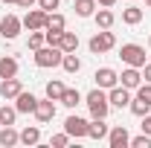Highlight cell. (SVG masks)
Segmentation results:
<instances>
[{"mask_svg": "<svg viewBox=\"0 0 151 148\" xmlns=\"http://www.w3.org/2000/svg\"><path fill=\"white\" fill-rule=\"evenodd\" d=\"M20 142V131H15V125H3L0 128V145L3 148H12Z\"/></svg>", "mask_w": 151, "mask_h": 148, "instance_id": "obj_16", "label": "cell"}, {"mask_svg": "<svg viewBox=\"0 0 151 148\" xmlns=\"http://www.w3.org/2000/svg\"><path fill=\"white\" fill-rule=\"evenodd\" d=\"M20 90H23V84H20L18 75H12V78H0V96H3L6 102H9V99H15Z\"/></svg>", "mask_w": 151, "mask_h": 148, "instance_id": "obj_14", "label": "cell"}, {"mask_svg": "<svg viewBox=\"0 0 151 148\" xmlns=\"http://www.w3.org/2000/svg\"><path fill=\"white\" fill-rule=\"evenodd\" d=\"M61 67H64V73L76 75L78 70H81V58L76 55V52H64V58H61Z\"/></svg>", "mask_w": 151, "mask_h": 148, "instance_id": "obj_23", "label": "cell"}, {"mask_svg": "<svg viewBox=\"0 0 151 148\" xmlns=\"http://www.w3.org/2000/svg\"><path fill=\"white\" fill-rule=\"evenodd\" d=\"M38 6H41L44 12H55L58 6H61V0H38Z\"/></svg>", "mask_w": 151, "mask_h": 148, "instance_id": "obj_32", "label": "cell"}, {"mask_svg": "<svg viewBox=\"0 0 151 148\" xmlns=\"http://www.w3.org/2000/svg\"><path fill=\"white\" fill-rule=\"evenodd\" d=\"M20 142H23V145H38V142H41V128H38V125L23 128L20 131Z\"/></svg>", "mask_w": 151, "mask_h": 148, "instance_id": "obj_24", "label": "cell"}, {"mask_svg": "<svg viewBox=\"0 0 151 148\" xmlns=\"http://www.w3.org/2000/svg\"><path fill=\"white\" fill-rule=\"evenodd\" d=\"M38 0H18V3H15V6H20V9H32V6H35Z\"/></svg>", "mask_w": 151, "mask_h": 148, "instance_id": "obj_35", "label": "cell"}, {"mask_svg": "<svg viewBox=\"0 0 151 148\" xmlns=\"http://www.w3.org/2000/svg\"><path fill=\"white\" fill-rule=\"evenodd\" d=\"M23 29H29V32H35V29H44L47 26V12L41 9V6H32V9H26V15H23Z\"/></svg>", "mask_w": 151, "mask_h": 148, "instance_id": "obj_5", "label": "cell"}, {"mask_svg": "<svg viewBox=\"0 0 151 148\" xmlns=\"http://www.w3.org/2000/svg\"><path fill=\"white\" fill-rule=\"evenodd\" d=\"M50 145H55V148H64V145H70V134L64 131V134H55L52 139H50Z\"/></svg>", "mask_w": 151, "mask_h": 148, "instance_id": "obj_31", "label": "cell"}, {"mask_svg": "<svg viewBox=\"0 0 151 148\" xmlns=\"http://www.w3.org/2000/svg\"><path fill=\"white\" fill-rule=\"evenodd\" d=\"M58 50H61V52H76V50H78V35L64 29V32H61V44H58Z\"/></svg>", "mask_w": 151, "mask_h": 148, "instance_id": "obj_22", "label": "cell"}, {"mask_svg": "<svg viewBox=\"0 0 151 148\" xmlns=\"http://www.w3.org/2000/svg\"><path fill=\"white\" fill-rule=\"evenodd\" d=\"M128 142H131V134L125 125H113L108 131V145L111 148H128Z\"/></svg>", "mask_w": 151, "mask_h": 148, "instance_id": "obj_11", "label": "cell"}, {"mask_svg": "<svg viewBox=\"0 0 151 148\" xmlns=\"http://www.w3.org/2000/svg\"><path fill=\"white\" fill-rule=\"evenodd\" d=\"M119 84L128 87V90H137V87L142 84V70H139V67H125L122 75H119Z\"/></svg>", "mask_w": 151, "mask_h": 148, "instance_id": "obj_12", "label": "cell"}, {"mask_svg": "<svg viewBox=\"0 0 151 148\" xmlns=\"http://www.w3.org/2000/svg\"><path fill=\"white\" fill-rule=\"evenodd\" d=\"M18 70H20L18 58H12V55L0 58V78H12V75H18Z\"/></svg>", "mask_w": 151, "mask_h": 148, "instance_id": "obj_18", "label": "cell"}, {"mask_svg": "<svg viewBox=\"0 0 151 148\" xmlns=\"http://www.w3.org/2000/svg\"><path fill=\"white\" fill-rule=\"evenodd\" d=\"M108 131H111V125L105 122V119H93V122H87V137L90 139H108Z\"/></svg>", "mask_w": 151, "mask_h": 148, "instance_id": "obj_15", "label": "cell"}, {"mask_svg": "<svg viewBox=\"0 0 151 148\" xmlns=\"http://www.w3.org/2000/svg\"><path fill=\"white\" fill-rule=\"evenodd\" d=\"M64 81H58V78H52V81H47V96L52 99V102H61V96H64Z\"/></svg>", "mask_w": 151, "mask_h": 148, "instance_id": "obj_26", "label": "cell"}, {"mask_svg": "<svg viewBox=\"0 0 151 148\" xmlns=\"http://www.w3.org/2000/svg\"><path fill=\"white\" fill-rule=\"evenodd\" d=\"M44 35H47V44H50V47H58V44H61V32H47V29H44Z\"/></svg>", "mask_w": 151, "mask_h": 148, "instance_id": "obj_33", "label": "cell"}, {"mask_svg": "<svg viewBox=\"0 0 151 148\" xmlns=\"http://www.w3.org/2000/svg\"><path fill=\"white\" fill-rule=\"evenodd\" d=\"M3 3H6V6H12V3H18V0H3Z\"/></svg>", "mask_w": 151, "mask_h": 148, "instance_id": "obj_38", "label": "cell"}, {"mask_svg": "<svg viewBox=\"0 0 151 148\" xmlns=\"http://www.w3.org/2000/svg\"><path fill=\"white\" fill-rule=\"evenodd\" d=\"M61 105H64V108H70V111H73V108H78V105H81V93L73 90V87H67V90H64V96H61Z\"/></svg>", "mask_w": 151, "mask_h": 148, "instance_id": "obj_25", "label": "cell"}, {"mask_svg": "<svg viewBox=\"0 0 151 148\" xmlns=\"http://www.w3.org/2000/svg\"><path fill=\"white\" fill-rule=\"evenodd\" d=\"M87 47H90L93 55H105V52H111L113 47H116V35H113L111 29H102V32H96V35L87 41Z\"/></svg>", "mask_w": 151, "mask_h": 148, "instance_id": "obj_3", "label": "cell"}, {"mask_svg": "<svg viewBox=\"0 0 151 148\" xmlns=\"http://www.w3.org/2000/svg\"><path fill=\"white\" fill-rule=\"evenodd\" d=\"M142 78H145V81H151V64H148V61L142 64Z\"/></svg>", "mask_w": 151, "mask_h": 148, "instance_id": "obj_36", "label": "cell"}, {"mask_svg": "<svg viewBox=\"0 0 151 148\" xmlns=\"http://www.w3.org/2000/svg\"><path fill=\"white\" fill-rule=\"evenodd\" d=\"M32 58H35V67H41V70H50V67H61V58H64V52H61L58 47L44 44L41 50H35V52H32Z\"/></svg>", "mask_w": 151, "mask_h": 148, "instance_id": "obj_2", "label": "cell"}, {"mask_svg": "<svg viewBox=\"0 0 151 148\" xmlns=\"http://www.w3.org/2000/svg\"><path fill=\"white\" fill-rule=\"evenodd\" d=\"M47 44V35H44V29H35V32H29V50L35 52V50H41Z\"/></svg>", "mask_w": 151, "mask_h": 148, "instance_id": "obj_28", "label": "cell"}, {"mask_svg": "<svg viewBox=\"0 0 151 148\" xmlns=\"http://www.w3.org/2000/svg\"><path fill=\"white\" fill-rule=\"evenodd\" d=\"M93 78H96V87H102V90H111V87L119 84V73L113 67H99L93 73Z\"/></svg>", "mask_w": 151, "mask_h": 148, "instance_id": "obj_8", "label": "cell"}, {"mask_svg": "<svg viewBox=\"0 0 151 148\" xmlns=\"http://www.w3.org/2000/svg\"><path fill=\"white\" fill-rule=\"evenodd\" d=\"M108 102H111V108L122 111V108H128V105H131V90H128V87H122V84H116V87L108 90Z\"/></svg>", "mask_w": 151, "mask_h": 148, "instance_id": "obj_9", "label": "cell"}, {"mask_svg": "<svg viewBox=\"0 0 151 148\" xmlns=\"http://www.w3.org/2000/svg\"><path fill=\"white\" fill-rule=\"evenodd\" d=\"M119 58L128 67H139L142 70V64H145V47H139V44H122L119 47Z\"/></svg>", "mask_w": 151, "mask_h": 148, "instance_id": "obj_4", "label": "cell"}, {"mask_svg": "<svg viewBox=\"0 0 151 148\" xmlns=\"http://www.w3.org/2000/svg\"><path fill=\"white\" fill-rule=\"evenodd\" d=\"M148 47H151V35H148Z\"/></svg>", "mask_w": 151, "mask_h": 148, "instance_id": "obj_40", "label": "cell"}, {"mask_svg": "<svg viewBox=\"0 0 151 148\" xmlns=\"http://www.w3.org/2000/svg\"><path fill=\"white\" fill-rule=\"evenodd\" d=\"M47 32H64L67 29V18L61 15V12H47V26H44Z\"/></svg>", "mask_w": 151, "mask_h": 148, "instance_id": "obj_17", "label": "cell"}, {"mask_svg": "<svg viewBox=\"0 0 151 148\" xmlns=\"http://www.w3.org/2000/svg\"><path fill=\"white\" fill-rule=\"evenodd\" d=\"M142 15H145V12H142L137 3H131L128 9H122V23H128V26H137V23L142 20Z\"/></svg>", "mask_w": 151, "mask_h": 148, "instance_id": "obj_21", "label": "cell"}, {"mask_svg": "<svg viewBox=\"0 0 151 148\" xmlns=\"http://www.w3.org/2000/svg\"><path fill=\"white\" fill-rule=\"evenodd\" d=\"M64 131L70 134V139H84V137H87V119L70 113V116L64 119Z\"/></svg>", "mask_w": 151, "mask_h": 148, "instance_id": "obj_6", "label": "cell"}, {"mask_svg": "<svg viewBox=\"0 0 151 148\" xmlns=\"http://www.w3.org/2000/svg\"><path fill=\"white\" fill-rule=\"evenodd\" d=\"M15 119H18L15 105H0V125H15Z\"/></svg>", "mask_w": 151, "mask_h": 148, "instance_id": "obj_27", "label": "cell"}, {"mask_svg": "<svg viewBox=\"0 0 151 148\" xmlns=\"http://www.w3.org/2000/svg\"><path fill=\"white\" fill-rule=\"evenodd\" d=\"M139 119H142V125H139V128H142V134H148V137H151V113L139 116Z\"/></svg>", "mask_w": 151, "mask_h": 148, "instance_id": "obj_34", "label": "cell"}, {"mask_svg": "<svg viewBox=\"0 0 151 148\" xmlns=\"http://www.w3.org/2000/svg\"><path fill=\"white\" fill-rule=\"evenodd\" d=\"M20 29H23V20L18 15H6L0 20V38H6V41H15L20 35Z\"/></svg>", "mask_w": 151, "mask_h": 148, "instance_id": "obj_7", "label": "cell"}, {"mask_svg": "<svg viewBox=\"0 0 151 148\" xmlns=\"http://www.w3.org/2000/svg\"><path fill=\"white\" fill-rule=\"evenodd\" d=\"M35 119L41 122V125H47V122H52V119H55V102H52L50 96L38 99V108H35Z\"/></svg>", "mask_w": 151, "mask_h": 148, "instance_id": "obj_10", "label": "cell"}, {"mask_svg": "<svg viewBox=\"0 0 151 148\" xmlns=\"http://www.w3.org/2000/svg\"><path fill=\"white\" fill-rule=\"evenodd\" d=\"M15 108H18V113H35V108H38V96H35V93L20 90L18 96H15Z\"/></svg>", "mask_w": 151, "mask_h": 148, "instance_id": "obj_13", "label": "cell"}, {"mask_svg": "<svg viewBox=\"0 0 151 148\" xmlns=\"http://www.w3.org/2000/svg\"><path fill=\"white\" fill-rule=\"evenodd\" d=\"M93 20H96V26H99V29H111L113 23H116V15H113L111 9H105V6H102V9H96Z\"/></svg>", "mask_w": 151, "mask_h": 148, "instance_id": "obj_19", "label": "cell"}, {"mask_svg": "<svg viewBox=\"0 0 151 148\" xmlns=\"http://www.w3.org/2000/svg\"><path fill=\"white\" fill-rule=\"evenodd\" d=\"M96 0H73V9H76V15L78 18H93L96 15Z\"/></svg>", "mask_w": 151, "mask_h": 148, "instance_id": "obj_20", "label": "cell"}, {"mask_svg": "<svg viewBox=\"0 0 151 148\" xmlns=\"http://www.w3.org/2000/svg\"><path fill=\"white\" fill-rule=\"evenodd\" d=\"M84 105H87V111L93 119H108V113H111V102H108V93L102 90V87H96L84 96Z\"/></svg>", "mask_w": 151, "mask_h": 148, "instance_id": "obj_1", "label": "cell"}, {"mask_svg": "<svg viewBox=\"0 0 151 148\" xmlns=\"http://www.w3.org/2000/svg\"><path fill=\"white\" fill-rule=\"evenodd\" d=\"M137 99H142V102H148V105H151V81H145V84L137 87Z\"/></svg>", "mask_w": 151, "mask_h": 148, "instance_id": "obj_30", "label": "cell"}, {"mask_svg": "<svg viewBox=\"0 0 151 148\" xmlns=\"http://www.w3.org/2000/svg\"><path fill=\"white\" fill-rule=\"evenodd\" d=\"M131 3H137V0H131Z\"/></svg>", "mask_w": 151, "mask_h": 148, "instance_id": "obj_41", "label": "cell"}, {"mask_svg": "<svg viewBox=\"0 0 151 148\" xmlns=\"http://www.w3.org/2000/svg\"><path fill=\"white\" fill-rule=\"evenodd\" d=\"M145 6H148V9H151V0H145Z\"/></svg>", "mask_w": 151, "mask_h": 148, "instance_id": "obj_39", "label": "cell"}, {"mask_svg": "<svg viewBox=\"0 0 151 148\" xmlns=\"http://www.w3.org/2000/svg\"><path fill=\"white\" fill-rule=\"evenodd\" d=\"M128 148H151V137H148V134H142V137H131Z\"/></svg>", "mask_w": 151, "mask_h": 148, "instance_id": "obj_29", "label": "cell"}, {"mask_svg": "<svg viewBox=\"0 0 151 148\" xmlns=\"http://www.w3.org/2000/svg\"><path fill=\"white\" fill-rule=\"evenodd\" d=\"M99 6H105V9H111V6H116V0H96Z\"/></svg>", "mask_w": 151, "mask_h": 148, "instance_id": "obj_37", "label": "cell"}]
</instances>
